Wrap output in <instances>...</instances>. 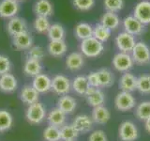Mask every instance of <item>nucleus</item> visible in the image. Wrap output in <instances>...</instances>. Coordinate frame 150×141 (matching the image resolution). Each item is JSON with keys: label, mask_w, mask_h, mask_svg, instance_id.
Segmentation results:
<instances>
[{"label": "nucleus", "mask_w": 150, "mask_h": 141, "mask_svg": "<svg viewBox=\"0 0 150 141\" xmlns=\"http://www.w3.org/2000/svg\"><path fill=\"white\" fill-rule=\"evenodd\" d=\"M72 125L79 134H86L93 129L94 121L90 116L86 114H79L74 118Z\"/></svg>", "instance_id": "13"}, {"label": "nucleus", "mask_w": 150, "mask_h": 141, "mask_svg": "<svg viewBox=\"0 0 150 141\" xmlns=\"http://www.w3.org/2000/svg\"><path fill=\"white\" fill-rule=\"evenodd\" d=\"M111 34H112V30L101 25L100 23L96 24L95 26L93 27V37L98 41H101L102 43H104L105 41H107L110 39Z\"/></svg>", "instance_id": "32"}, {"label": "nucleus", "mask_w": 150, "mask_h": 141, "mask_svg": "<svg viewBox=\"0 0 150 141\" xmlns=\"http://www.w3.org/2000/svg\"><path fill=\"white\" fill-rule=\"evenodd\" d=\"M137 105L136 99L132 92L120 91L115 98V106L118 111L128 112L132 110Z\"/></svg>", "instance_id": "3"}, {"label": "nucleus", "mask_w": 150, "mask_h": 141, "mask_svg": "<svg viewBox=\"0 0 150 141\" xmlns=\"http://www.w3.org/2000/svg\"><path fill=\"white\" fill-rule=\"evenodd\" d=\"M118 136L121 141H136L139 137L137 125L131 120L123 121L119 125Z\"/></svg>", "instance_id": "5"}, {"label": "nucleus", "mask_w": 150, "mask_h": 141, "mask_svg": "<svg viewBox=\"0 0 150 141\" xmlns=\"http://www.w3.org/2000/svg\"><path fill=\"white\" fill-rule=\"evenodd\" d=\"M16 1H18V2H19V1H23V0H16Z\"/></svg>", "instance_id": "46"}, {"label": "nucleus", "mask_w": 150, "mask_h": 141, "mask_svg": "<svg viewBox=\"0 0 150 141\" xmlns=\"http://www.w3.org/2000/svg\"><path fill=\"white\" fill-rule=\"evenodd\" d=\"M103 5H104L106 11L116 13L123 9L125 2L124 0H104Z\"/></svg>", "instance_id": "39"}, {"label": "nucleus", "mask_w": 150, "mask_h": 141, "mask_svg": "<svg viewBox=\"0 0 150 141\" xmlns=\"http://www.w3.org/2000/svg\"><path fill=\"white\" fill-rule=\"evenodd\" d=\"M142 94H150V74H142L137 77V89Z\"/></svg>", "instance_id": "38"}, {"label": "nucleus", "mask_w": 150, "mask_h": 141, "mask_svg": "<svg viewBox=\"0 0 150 141\" xmlns=\"http://www.w3.org/2000/svg\"><path fill=\"white\" fill-rule=\"evenodd\" d=\"M115 45L119 52H123V53H131L133 47L136 44L135 37L132 36L129 33L123 31L120 32L118 35L115 37Z\"/></svg>", "instance_id": "8"}, {"label": "nucleus", "mask_w": 150, "mask_h": 141, "mask_svg": "<svg viewBox=\"0 0 150 141\" xmlns=\"http://www.w3.org/2000/svg\"><path fill=\"white\" fill-rule=\"evenodd\" d=\"M32 86L39 93H46L51 90L52 78L45 73H40L33 78Z\"/></svg>", "instance_id": "18"}, {"label": "nucleus", "mask_w": 150, "mask_h": 141, "mask_svg": "<svg viewBox=\"0 0 150 141\" xmlns=\"http://www.w3.org/2000/svg\"><path fill=\"white\" fill-rule=\"evenodd\" d=\"M91 118L94 121V123L104 125L111 119V112L104 105L97 106L93 108Z\"/></svg>", "instance_id": "21"}, {"label": "nucleus", "mask_w": 150, "mask_h": 141, "mask_svg": "<svg viewBox=\"0 0 150 141\" xmlns=\"http://www.w3.org/2000/svg\"><path fill=\"white\" fill-rule=\"evenodd\" d=\"M47 117L46 108L41 103L37 102L30 105H27L25 111V118L30 124H40Z\"/></svg>", "instance_id": "2"}, {"label": "nucleus", "mask_w": 150, "mask_h": 141, "mask_svg": "<svg viewBox=\"0 0 150 141\" xmlns=\"http://www.w3.org/2000/svg\"><path fill=\"white\" fill-rule=\"evenodd\" d=\"M144 128H145V131H146L148 134H150V119L144 121Z\"/></svg>", "instance_id": "45"}, {"label": "nucleus", "mask_w": 150, "mask_h": 141, "mask_svg": "<svg viewBox=\"0 0 150 141\" xmlns=\"http://www.w3.org/2000/svg\"><path fill=\"white\" fill-rule=\"evenodd\" d=\"M86 79L87 82L89 84V87H93V88H100V79H98V75L97 72H91L86 75Z\"/></svg>", "instance_id": "44"}, {"label": "nucleus", "mask_w": 150, "mask_h": 141, "mask_svg": "<svg viewBox=\"0 0 150 141\" xmlns=\"http://www.w3.org/2000/svg\"><path fill=\"white\" fill-rule=\"evenodd\" d=\"M11 69V62L5 55H0V75L9 73Z\"/></svg>", "instance_id": "42"}, {"label": "nucleus", "mask_w": 150, "mask_h": 141, "mask_svg": "<svg viewBox=\"0 0 150 141\" xmlns=\"http://www.w3.org/2000/svg\"><path fill=\"white\" fill-rule=\"evenodd\" d=\"M74 34L79 40H86L93 37V26L88 23H79L74 28Z\"/></svg>", "instance_id": "28"}, {"label": "nucleus", "mask_w": 150, "mask_h": 141, "mask_svg": "<svg viewBox=\"0 0 150 141\" xmlns=\"http://www.w3.org/2000/svg\"><path fill=\"white\" fill-rule=\"evenodd\" d=\"M87 141H108V137L104 131L98 129L91 132Z\"/></svg>", "instance_id": "43"}, {"label": "nucleus", "mask_w": 150, "mask_h": 141, "mask_svg": "<svg viewBox=\"0 0 150 141\" xmlns=\"http://www.w3.org/2000/svg\"><path fill=\"white\" fill-rule=\"evenodd\" d=\"M133 16L146 26L150 24V1L148 0H142L136 4L133 11Z\"/></svg>", "instance_id": "11"}, {"label": "nucleus", "mask_w": 150, "mask_h": 141, "mask_svg": "<svg viewBox=\"0 0 150 141\" xmlns=\"http://www.w3.org/2000/svg\"><path fill=\"white\" fill-rule=\"evenodd\" d=\"M100 88H110L115 83V76L110 70L102 68L97 70Z\"/></svg>", "instance_id": "31"}, {"label": "nucleus", "mask_w": 150, "mask_h": 141, "mask_svg": "<svg viewBox=\"0 0 150 141\" xmlns=\"http://www.w3.org/2000/svg\"><path fill=\"white\" fill-rule=\"evenodd\" d=\"M72 4L78 11H87L94 7L95 0H72Z\"/></svg>", "instance_id": "41"}, {"label": "nucleus", "mask_w": 150, "mask_h": 141, "mask_svg": "<svg viewBox=\"0 0 150 141\" xmlns=\"http://www.w3.org/2000/svg\"><path fill=\"white\" fill-rule=\"evenodd\" d=\"M80 134L78 131L75 129V127L71 124H67L63 125L60 128V135H61V140L63 141H74L78 137Z\"/></svg>", "instance_id": "33"}, {"label": "nucleus", "mask_w": 150, "mask_h": 141, "mask_svg": "<svg viewBox=\"0 0 150 141\" xmlns=\"http://www.w3.org/2000/svg\"><path fill=\"white\" fill-rule=\"evenodd\" d=\"M40 93L33 88L32 85H25L20 91V99L21 101L25 103L26 105H30L39 102Z\"/></svg>", "instance_id": "19"}, {"label": "nucleus", "mask_w": 150, "mask_h": 141, "mask_svg": "<svg viewBox=\"0 0 150 141\" xmlns=\"http://www.w3.org/2000/svg\"><path fill=\"white\" fill-rule=\"evenodd\" d=\"M20 11V5L16 0H0V17L11 19L17 15Z\"/></svg>", "instance_id": "10"}, {"label": "nucleus", "mask_w": 150, "mask_h": 141, "mask_svg": "<svg viewBox=\"0 0 150 141\" xmlns=\"http://www.w3.org/2000/svg\"><path fill=\"white\" fill-rule=\"evenodd\" d=\"M84 58L82 53L73 52L70 53L66 58V66L70 70H79L83 67Z\"/></svg>", "instance_id": "25"}, {"label": "nucleus", "mask_w": 150, "mask_h": 141, "mask_svg": "<svg viewBox=\"0 0 150 141\" xmlns=\"http://www.w3.org/2000/svg\"><path fill=\"white\" fill-rule=\"evenodd\" d=\"M18 81L12 73H5L0 75V90L6 93L14 92L17 89Z\"/></svg>", "instance_id": "22"}, {"label": "nucleus", "mask_w": 150, "mask_h": 141, "mask_svg": "<svg viewBox=\"0 0 150 141\" xmlns=\"http://www.w3.org/2000/svg\"><path fill=\"white\" fill-rule=\"evenodd\" d=\"M46 119L49 125H53L55 127H58V128H61L63 125L66 124V121H67V114H65V113L62 110H60L58 107H54L48 113Z\"/></svg>", "instance_id": "20"}, {"label": "nucleus", "mask_w": 150, "mask_h": 141, "mask_svg": "<svg viewBox=\"0 0 150 141\" xmlns=\"http://www.w3.org/2000/svg\"><path fill=\"white\" fill-rule=\"evenodd\" d=\"M42 66L40 64V61L26 58L25 65H23V73H25L28 76L35 77L37 75L41 73Z\"/></svg>", "instance_id": "29"}, {"label": "nucleus", "mask_w": 150, "mask_h": 141, "mask_svg": "<svg viewBox=\"0 0 150 141\" xmlns=\"http://www.w3.org/2000/svg\"><path fill=\"white\" fill-rule=\"evenodd\" d=\"M51 90H53L55 94L59 96L69 94L71 90V81L70 79L63 74H57L52 78V88Z\"/></svg>", "instance_id": "7"}, {"label": "nucleus", "mask_w": 150, "mask_h": 141, "mask_svg": "<svg viewBox=\"0 0 150 141\" xmlns=\"http://www.w3.org/2000/svg\"><path fill=\"white\" fill-rule=\"evenodd\" d=\"M47 35L50 41H63L66 36V30L61 24L55 23L51 25Z\"/></svg>", "instance_id": "30"}, {"label": "nucleus", "mask_w": 150, "mask_h": 141, "mask_svg": "<svg viewBox=\"0 0 150 141\" xmlns=\"http://www.w3.org/2000/svg\"><path fill=\"white\" fill-rule=\"evenodd\" d=\"M56 107H58L60 110H62L65 114H72L77 107V101L75 98L66 94L58 98L57 103H56Z\"/></svg>", "instance_id": "17"}, {"label": "nucleus", "mask_w": 150, "mask_h": 141, "mask_svg": "<svg viewBox=\"0 0 150 141\" xmlns=\"http://www.w3.org/2000/svg\"><path fill=\"white\" fill-rule=\"evenodd\" d=\"M86 100L88 105L94 107L103 105L105 103V94L100 88L89 87L86 92Z\"/></svg>", "instance_id": "12"}, {"label": "nucleus", "mask_w": 150, "mask_h": 141, "mask_svg": "<svg viewBox=\"0 0 150 141\" xmlns=\"http://www.w3.org/2000/svg\"><path fill=\"white\" fill-rule=\"evenodd\" d=\"M43 138L45 141H60V128L53 125H48L43 131Z\"/></svg>", "instance_id": "37"}, {"label": "nucleus", "mask_w": 150, "mask_h": 141, "mask_svg": "<svg viewBox=\"0 0 150 141\" xmlns=\"http://www.w3.org/2000/svg\"><path fill=\"white\" fill-rule=\"evenodd\" d=\"M122 25H123L124 27V31L129 33V34H131L134 37L143 34L145 29V26L143 25L133 15L126 16L123 19V21H122Z\"/></svg>", "instance_id": "9"}, {"label": "nucleus", "mask_w": 150, "mask_h": 141, "mask_svg": "<svg viewBox=\"0 0 150 141\" xmlns=\"http://www.w3.org/2000/svg\"><path fill=\"white\" fill-rule=\"evenodd\" d=\"M7 31L11 37L20 34V33L28 31L27 30V24L25 19L21 17L15 16L13 18L8 19L7 24Z\"/></svg>", "instance_id": "15"}, {"label": "nucleus", "mask_w": 150, "mask_h": 141, "mask_svg": "<svg viewBox=\"0 0 150 141\" xmlns=\"http://www.w3.org/2000/svg\"><path fill=\"white\" fill-rule=\"evenodd\" d=\"M33 11L37 16L48 18L54 14V6L50 0H38L34 4Z\"/></svg>", "instance_id": "23"}, {"label": "nucleus", "mask_w": 150, "mask_h": 141, "mask_svg": "<svg viewBox=\"0 0 150 141\" xmlns=\"http://www.w3.org/2000/svg\"><path fill=\"white\" fill-rule=\"evenodd\" d=\"M48 53L54 58H61L68 51V45L66 41H50L48 47H47Z\"/></svg>", "instance_id": "24"}, {"label": "nucleus", "mask_w": 150, "mask_h": 141, "mask_svg": "<svg viewBox=\"0 0 150 141\" xmlns=\"http://www.w3.org/2000/svg\"><path fill=\"white\" fill-rule=\"evenodd\" d=\"M80 50L83 56L86 58H95L104 51V44L94 37H91L81 41Z\"/></svg>", "instance_id": "1"}, {"label": "nucleus", "mask_w": 150, "mask_h": 141, "mask_svg": "<svg viewBox=\"0 0 150 141\" xmlns=\"http://www.w3.org/2000/svg\"><path fill=\"white\" fill-rule=\"evenodd\" d=\"M12 44L15 49L19 51H25L30 49L33 46V37L28 31L20 33L12 37Z\"/></svg>", "instance_id": "14"}, {"label": "nucleus", "mask_w": 150, "mask_h": 141, "mask_svg": "<svg viewBox=\"0 0 150 141\" xmlns=\"http://www.w3.org/2000/svg\"><path fill=\"white\" fill-rule=\"evenodd\" d=\"M33 26H34V29L37 33H39V34H45V33L48 32L51 24L47 17L37 16L34 23H33Z\"/></svg>", "instance_id": "36"}, {"label": "nucleus", "mask_w": 150, "mask_h": 141, "mask_svg": "<svg viewBox=\"0 0 150 141\" xmlns=\"http://www.w3.org/2000/svg\"><path fill=\"white\" fill-rule=\"evenodd\" d=\"M118 87L121 91L132 92L137 89V77L129 72L124 73L119 78Z\"/></svg>", "instance_id": "16"}, {"label": "nucleus", "mask_w": 150, "mask_h": 141, "mask_svg": "<svg viewBox=\"0 0 150 141\" xmlns=\"http://www.w3.org/2000/svg\"><path fill=\"white\" fill-rule=\"evenodd\" d=\"M13 124V117L8 110H0V133H5L11 128Z\"/></svg>", "instance_id": "35"}, {"label": "nucleus", "mask_w": 150, "mask_h": 141, "mask_svg": "<svg viewBox=\"0 0 150 141\" xmlns=\"http://www.w3.org/2000/svg\"><path fill=\"white\" fill-rule=\"evenodd\" d=\"M130 55L135 64L143 66L150 63V48L144 41L136 42Z\"/></svg>", "instance_id": "4"}, {"label": "nucleus", "mask_w": 150, "mask_h": 141, "mask_svg": "<svg viewBox=\"0 0 150 141\" xmlns=\"http://www.w3.org/2000/svg\"><path fill=\"white\" fill-rule=\"evenodd\" d=\"M135 116L144 121L150 119V101H144L138 103L135 107Z\"/></svg>", "instance_id": "34"}, {"label": "nucleus", "mask_w": 150, "mask_h": 141, "mask_svg": "<svg viewBox=\"0 0 150 141\" xmlns=\"http://www.w3.org/2000/svg\"><path fill=\"white\" fill-rule=\"evenodd\" d=\"M100 24L110 30H115L120 26V18L117 13L106 11L100 18Z\"/></svg>", "instance_id": "26"}, {"label": "nucleus", "mask_w": 150, "mask_h": 141, "mask_svg": "<svg viewBox=\"0 0 150 141\" xmlns=\"http://www.w3.org/2000/svg\"><path fill=\"white\" fill-rule=\"evenodd\" d=\"M88 88L89 84L87 82L86 76L84 75H78V76L74 77L71 81V89H73V91L78 95L84 96Z\"/></svg>", "instance_id": "27"}, {"label": "nucleus", "mask_w": 150, "mask_h": 141, "mask_svg": "<svg viewBox=\"0 0 150 141\" xmlns=\"http://www.w3.org/2000/svg\"><path fill=\"white\" fill-rule=\"evenodd\" d=\"M112 64L114 68L120 73H127L134 66V61L132 56L129 53H123V52H118L112 58Z\"/></svg>", "instance_id": "6"}, {"label": "nucleus", "mask_w": 150, "mask_h": 141, "mask_svg": "<svg viewBox=\"0 0 150 141\" xmlns=\"http://www.w3.org/2000/svg\"><path fill=\"white\" fill-rule=\"evenodd\" d=\"M44 49L41 46H32L30 49L27 50V58L40 61L44 58Z\"/></svg>", "instance_id": "40"}]
</instances>
